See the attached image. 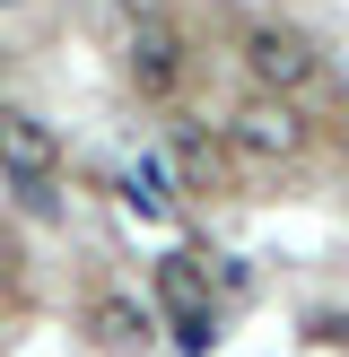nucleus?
Here are the masks:
<instances>
[{
  "label": "nucleus",
  "instance_id": "0eeeda50",
  "mask_svg": "<svg viewBox=\"0 0 349 357\" xmlns=\"http://www.w3.org/2000/svg\"><path fill=\"white\" fill-rule=\"evenodd\" d=\"M114 9H122V17H131V26H149V17H157V9H166V0H114Z\"/></svg>",
  "mask_w": 349,
  "mask_h": 357
},
{
  "label": "nucleus",
  "instance_id": "20e7f679",
  "mask_svg": "<svg viewBox=\"0 0 349 357\" xmlns=\"http://www.w3.org/2000/svg\"><path fill=\"white\" fill-rule=\"evenodd\" d=\"M122 79H131L140 96H174V79H184V35H174L166 17L131 26L122 35Z\"/></svg>",
  "mask_w": 349,
  "mask_h": 357
},
{
  "label": "nucleus",
  "instance_id": "39448f33",
  "mask_svg": "<svg viewBox=\"0 0 349 357\" xmlns=\"http://www.w3.org/2000/svg\"><path fill=\"white\" fill-rule=\"evenodd\" d=\"M87 331H96L105 357H140L149 349V314H140L131 296H96V305H87Z\"/></svg>",
  "mask_w": 349,
  "mask_h": 357
},
{
  "label": "nucleus",
  "instance_id": "f257e3e1",
  "mask_svg": "<svg viewBox=\"0 0 349 357\" xmlns=\"http://www.w3.org/2000/svg\"><path fill=\"white\" fill-rule=\"evenodd\" d=\"M244 79H253V96H306L314 79H323V44H314L306 26H288V17H253L244 26Z\"/></svg>",
  "mask_w": 349,
  "mask_h": 357
},
{
  "label": "nucleus",
  "instance_id": "6e6552de",
  "mask_svg": "<svg viewBox=\"0 0 349 357\" xmlns=\"http://www.w3.org/2000/svg\"><path fill=\"white\" fill-rule=\"evenodd\" d=\"M0 9H27V0H0Z\"/></svg>",
  "mask_w": 349,
  "mask_h": 357
},
{
  "label": "nucleus",
  "instance_id": "423d86ee",
  "mask_svg": "<svg viewBox=\"0 0 349 357\" xmlns=\"http://www.w3.org/2000/svg\"><path fill=\"white\" fill-rule=\"evenodd\" d=\"M174 166H184V183H192V192H218V183H227V157L209 149V139H192V131L174 139Z\"/></svg>",
  "mask_w": 349,
  "mask_h": 357
},
{
  "label": "nucleus",
  "instance_id": "7ed1b4c3",
  "mask_svg": "<svg viewBox=\"0 0 349 357\" xmlns=\"http://www.w3.org/2000/svg\"><path fill=\"white\" fill-rule=\"evenodd\" d=\"M52 166H61L52 122L27 114V105H0V174H17V183H52Z\"/></svg>",
  "mask_w": 349,
  "mask_h": 357
},
{
  "label": "nucleus",
  "instance_id": "f03ea898",
  "mask_svg": "<svg viewBox=\"0 0 349 357\" xmlns=\"http://www.w3.org/2000/svg\"><path fill=\"white\" fill-rule=\"evenodd\" d=\"M306 139H314V122H306V105H288V96H244L236 122H227V149H236L244 166H288V157H306Z\"/></svg>",
  "mask_w": 349,
  "mask_h": 357
}]
</instances>
